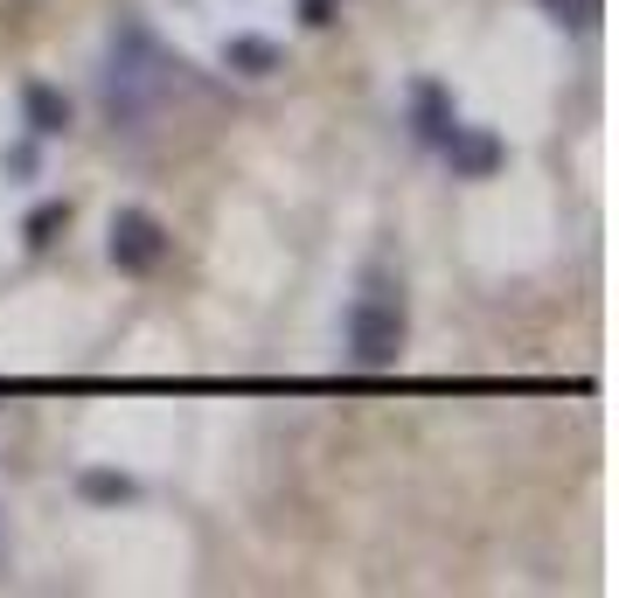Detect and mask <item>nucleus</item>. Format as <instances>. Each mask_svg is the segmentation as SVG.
Instances as JSON below:
<instances>
[{"label": "nucleus", "mask_w": 619, "mask_h": 598, "mask_svg": "<svg viewBox=\"0 0 619 598\" xmlns=\"http://www.w3.org/2000/svg\"><path fill=\"white\" fill-rule=\"evenodd\" d=\"M63 230H70V202H35L28 223H22V244H28V251H49Z\"/></svg>", "instance_id": "nucleus-9"}, {"label": "nucleus", "mask_w": 619, "mask_h": 598, "mask_svg": "<svg viewBox=\"0 0 619 598\" xmlns=\"http://www.w3.org/2000/svg\"><path fill=\"white\" fill-rule=\"evenodd\" d=\"M223 63H230L237 77H272V70H286V56H278L272 35H230V43H223Z\"/></svg>", "instance_id": "nucleus-7"}, {"label": "nucleus", "mask_w": 619, "mask_h": 598, "mask_svg": "<svg viewBox=\"0 0 619 598\" xmlns=\"http://www.w3.org/2000/svg\"><path fill=\"white\" fill-rule=\"evenodd\" d=\"M167 223L154 216V210H119L111 216V265L119 272H154L160 258H167Z\"/></svg>", "instance_id": "nucleus-3"}, {"label": "nucleus", "mask_w": 619, "mask_h": 598, "mask_svg": "<svg viewBox=\"0 0 619 598\" xmlns=\"http://www.w3.org/2000/svg\"><path fill=\"white\" fill-rule=\"evenodd\" d=\"M78 494L98 501V509H119V501L140 494V480H133V474H111V466H84V474H78Z\"/></svg>", "instance_id": "nucleus-8"}, {"label": "nucleus", "mask_w": 619, "mask_h": 598, "mask_svg": "<svg viewBox=\"0 0 619 598\" xmlns=\"http://www.w3.org/2000/svg\"><path fill=\"white\" fill-rule=\"evenodd\" d=\"M543 8H550L557 22H578V28H585V22H598V0H543Z\"/></svg>", "instance_id": "nucleus-10"}, {"label": "nucleus", "mask_w": 619, "mask_h": 598, "mask_svg": "<svg viewBox=\"0 0 619 598\" xmlns=\"http://www.w3.org/2000/svg\"><path fill=\"white\" fill-rule=\"evenodd\" d=\"M8 175H35V146H28V140L8 146Z\"/></svg>", "instance_id": "nucleus-12"}, {"label": "nucleus", "mask_w": 619, "mask_h": 598, "mask_svg": "<svg viewBox=\"0 0 619 598\" xmlns=\"http://www.w3.org/2000/svg\"><path fill=\"white\" fill-rule=\"evenodd\" d=\"M445 160H453V175L487 181V175H495V167L509 160V154H501V140H495V133H480V125H460V133L445 140Z\"/></svg>", "instance_id": "nucleus-6"}, {"label": "nucleus", "mask_w": 619, "mask_h": 598, "mask_svg": "<svg viewBox=\"0 0 619 598\" xmlns=\"http://www.w3.org/2000/svg\"><path fill=\"white\" fill-rule=\"evenodd\" d=\"M22 119H28L35 140H63V133H70V98H63L56 84L28 77V84H22Z\"/></svg>", "instance_id": "nucleus-5"}, {"label": "nucleus", "mask_w": 619, "mask_h": 598, "mask_svg": "<svg viewBox=\"0 0 619 598\" xmlns=\"http://www.w3.org/2000/svg\"><path fill=\"white\" fill-rule=\"evenodd\" d=\"M293 8H299V22H307V28H328L334 14H342V0H293Z\"/></svg>", "instance_id": "nucleus-11"}, {"label": "nucleus", "mask_w": 619, "mask_h": 598, "mask_svg": "<svg viewBox=\"0 0 619 598\" xmlns=\"http://www.w3.org/2000/svg\"><path fill=\"white\" fill-rule=\"evenodd\" d=\"M404 348V292L390 278H369L362 299L348 307V355L362 369H390Z\"/></svg>", "instance_id": "nucleus-2"}, {"label": "nucleus", "mask_w": 619, "mask_h": 598, "mask_svg": "<svg viewBox=\"0 0 619 598\" xmlns=\"http://www.w3.org/2000/svg\"><path fill=\"white\" fill-rule=\"evenodd\" d=\"M410 125H418V140L425 146H445V140H453L460 133V111H453V91H445V84H418V91H410Z\"/></svg>", "instance_id": "nucleus-4"}, {"label": "nucleus", "mask_w": 619, "mask_h": 598, "mask_svg": "<svg viewBox=\"0 0 619 598\" xmlns=\"http://www.w3.org/2000/svg\"><path fill=\"white\" fill-rule=\"evenodd\" d=\"M175 70L181 63H167V49L140 22H119L111 28V63H105V119L119 133H140L154 119V98L175 84Z\"/></svg>", "instance_id": "nucleus-1"}]
</instances>
